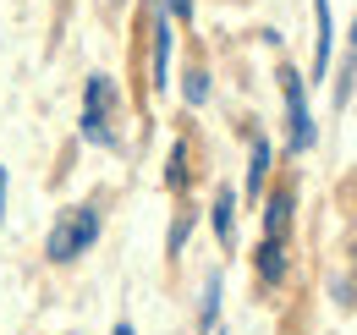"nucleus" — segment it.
Wrapping results in <instances>:
<instances>
[{
  "mask_svg": "<svg viewBox=\"0 0 357 335\" xmlns=\"http://www.w3.org/2000/svg\"><path fill=\"white\" fill-rule=\"evenodd\" d=\"M93 242H99V209H93V204H77V209H66L61 220H55V231H50L45 253L55 258V264H66V258L89 253Z\"/></svg>",
  "mask_w": 357,
  "mask_h": 335,
  "instance_id": "1",
  "label": "nucleus"
},
{
  "mask_svg": "<svg viewBox=\"0 0 357 335\" xmlns=\"http://www.w3.org/2000/svg\"><path fill=\"white\" fill-rule=\"evenodd\" d=\"M280 88H286V121H291V149L303 154L313 149V116H308V94H303V77L286 66L280 72Z\"/></svg>",
  "mask_w": 357,
  "mask_h": 335,
  "instance_id": "2",
  "label": "nucleus"
},
{
  "mask_svg": "<svg viewBox=\"0 0 357 335\" xmlns=\"http://www.w3.org/2000/svg\"><path fill=\"white\" fill-rule=\"evenodd\" d=\"M105 105H110V77H89V105H83V137L89 143H110Z\"/></svg>",
  "mask_w": 357,
  "mask_h": 335,
  "instance_id": "3",
  "label": "nucleus"
},
{
  "mask_svg": "<svg viewBox=\"0 0 357 335\" xmlns=\"http://www.w3.org/2000/svg\"><path fill=\"white\" fill-rule=\"evenodd\" d=\"M313 17H319V44H313V77H324V72H330V44H335L330 0H313Z\"/></svg>",
  "mask_w": 357,
  "mask_h": 335,
  "instance_id": "4",
  "label": "nucleus"
},
{
  "mask_svg": "<svg viewBox=\"0 0 357 335\" xmlns=\"http://www.w3.org/2000/svg\"><path fill=\"white\" fill-rule=\"evenodd\" d=\"M171 83V22L165 11H154V88Z\"/></svg>",
  "mask_w": 357,
  "mask_h": 335,
  "instance_id": "5",
  "label": "nucleus"
},
{
  "mask_svg": "<svg viewBox=\"0 0 357 335\" xmlns=\"http://www.w3.org/2000/svg\"><path fill=\"white\" fill-rule=\"evenodd\" d=\"M286 225H291V193H275L269 209H264V242H280Z\"/></svg>",
  "mask_w": 357,
  "mask_h": 335,
  "instance_id": "6",
  "label": "nucleus"
},
{
  "mask_svg": "<svg viewBox=\"0 0 357 335\" xmlns=\"http://www.w3.org/2000/svg\"><path fill=\"white\" fill-rule=\"evenodd\" d=\"M215 237H220L225 248H231V237H236V193H231V187L215 193Z\"/></svg>",
  "mask_w": 357,
  "mask_h": 335,
  "instance_id": "7",
  "label": "nucleus"
},
{
  "mask_svg": "<svg viewBox=\"0 0 357 335\" xmlns=\"http://www.w3.org/2000/svg\"><path fill=\"white\" fill-rule=\"evenodd\" d=\"M259 275H264L269 286L286 281V253H280V242H259Z\"/></svg>",
  "mask_w": 357,
  "mask_h": 335,
  "instance_id": "8",
  "label": "nucleus"
},
{
  "mask_svg": "<svg viewBox=\"0 0 357 335\" xmlns=\"http://www.w3.org/2000/svg\"><path fill=\"white\" fill-rule=\"evenodd\" d=\"M264 176H269V143L259 137V143H253V165H248V193H259Z\"/></svg>",
  "mask_w": 357,
  "mask_h": 335,
  "instance_id": "9",
  "label": "nucleus"
},
{
  "mask_svg": "<svg viewBox=\"0 0 357 335\" xmlns=\"http://www.w3.org/2000/svg\"><path fill=\"white\" fill-rule=\"evenodd\" d=\"M215 313H220V275H209V286H204V313H198V325L215 330Z\"/></svg>",
  "mask_w": 357,
  "mask_h": 335,
  "instance_id": "10",
  "label": "nucleus"
},
{
  "mask_svg": "<svg viewBox=\"0 0 357 335\" xmlns=\"http://www.w3.org/2000/svg\"><path fill=\"white\" fill-rule=\"evenodd\" d=\"M181 94H187V105H204V99H209V72H198V66H192Z\"/></svg>",
  "mask_w": 357,
  "mask_h": 335,
  "instance_id": "11",
  "label": "nucleus"
},
{
  "mask_svg": "<svg viewBox=\"0 0 357 335\" xmlns=\"http://www.w3.org/2000/svg\"><path fill=\"white\" fill-rule=\"evenodd\" d=\"M165 181H171V187H181V181H187V143H176V149H171V165H165Z\"/></svg>",
  "mask_w": 357,
  "mask_h": 335,
  "instance_id": "12",
  "label": "nucleus"
},
{
  "mask_svg": "<svg viewBox=\"0 0 357 335\" xmlns=\"http://www.w3.org/2000/svg\"><path fill=\"white\" fill-rule=\"evenodd\" d=\"M160 6H165V11H171V17H181V22H187V17H192V0H160Z\"/></svg>",
  "mask_w": 357,
  "mask_h": 335,
  "instance_id": "13",
  "label": "nucleus"
},
{
  "mask_svg": "<svg viewBox=\"0 0 357 335\" xmlns=\"http://www.w3.org/2000/svg\"><path fill=\"white\" fill-rule=\"evenodd\" d=\"M352 61H357V22H352V55H347V77H352Z\"/></svg>",
  "mask_w": 357,
  "mask_h": 335,
  "instance_id": "14",
  "label": "nucleus"
},
{
  "mask_svg": "<svg viewBox=\"0 0 357 335\" xmlns=\"http://www.w3.org/2000/svg\"><path fill=\"white\" fill-rule=\"evenodd\" d=\"M0 220H6V165H0Z\"/></svg>",
  "mask_w": 357,
  "mask_h": 335,
  "instance_id": "15",
  "label": "nucleus"
},
{
  "mask_svg": "<svg viewBox=\"0 0 357 335\" xmlns=\"http://www.w3.org/2000/svg\"><path fill=\"white\" fill-rule=\"evenodd\" d=\"M116 335H137V330H132V325H116Z\"/></svg>",
  "mask_w": 357,
  "mask_h": 335,
  "instance_id": "16",
  "label": "nucleus"
}]
</instances>
